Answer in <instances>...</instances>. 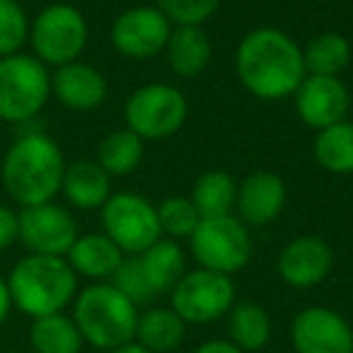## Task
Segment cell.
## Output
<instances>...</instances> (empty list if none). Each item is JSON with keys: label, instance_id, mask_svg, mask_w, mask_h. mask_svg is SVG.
<instances>
[{"label": "cell", "instance_id": "603a6c76", "mask_svg": "<svg viewBox=\"0 0 353 353\" xmlns=\"http://www.w3.org/2000/svg\"><path fill=\"white\" fill-rule=\"evenodd\" d=\"M30 343L34 353H80L85 341L73 317L56 312L32 319Z\"/></svg>", "mask_w": 353, "mask_h": 353}, {"label": "cell", "instance_id": "7a4b0ae2", "mask_svg": "<svg viewBox=\"0 0 353 353\" xmlns=\"http://www.w3.org/2000/svg\"><path fill=\"white\" fill-rule=\"evenodd\" d=\"M59 143L39 131L22 133L0 160V182L20 208L56 201L65 174Z\"/></svg>", "mask_w": 353, "mask_h": 353}, {"label": "cell", "instance_id": "d6a6232c", "mask_svg": "<svg viewBox=\"0 0 353 353\" xmlns=\"http://www.w3.org/2000/svg\"><path fill=\"white\" fill-rule=\"evenodd\" d=\"M20 240V225H17V211L6 203H0V252L10 250Z\"/></svg>", "mask_w": 353, "mask_h": 353}, {"label": "cell", "instance_id": "9a60e30c", "mask_svg": "<svg viewBox=\"0 0 353 353\" xmlns=\"http://www.w3.org/2000/svg\"><path fill=\"white\" fill-rule=\"evenodd\" d=\"M334 266V252L327 240L317 235H303L290 240L276 259V269L285 285L307 290L319 285Z\"/></svg>", "mask_w": 353, "mask_h": 353}, {"label": "cell", "instance_id": "3957f363", "mask_svg": "<svg viewBox=\"0 0 353 353\" xmlns=\"http://www.w3.org/2000/svg\"><path fill=\"white\" fill-rule=\"evenodd\" d=\"M6 281L12 307L32 319L63 312L78 295V276L65 256L27 254Z\"/></svg>", "mask_w": 353, "mask_h": 353}, {"label": "cell", "instance_id": "1f68e13d", "mask_svg": "<svg viewBox=\"0 0 353 353\" xmlns=\"http://www.w3.org/2000/svg\"><path fill=\"white\" fill-rule=\"evenodd\" d=\"M223 0H157V8L165 12L172 25L201 27L221 10Z\"/></svg>", "mask_w": 353, "mask_h": 353}, {"label": "cell", "instance_id": "277c9868", "mask_svg": "<svg viewBox=\"0 0 353 353\" xmlns=\"http://www.w3.org/2000/svg\"><path fill=\"white\" fill-rule=\"evenodd\" d=\"M138 307L119 293L112 283H92L73 300V322L78 324L83 341L102 351H114L136 339Z\"/></svg>", "mask_w": 353, "mask_h": 353}, {"label": "cell", "instance_id": "ac0fdd59", "mask_svg": "<svg viewBox=\"0 0 353 353\" xmlns=\"http://www.w3.org/2000/svg\"><path fill=\"white\" fill-rule=\"evenodd\" d=\"M123 256L126 254L104 232H85L73 242L65 261L75 271V276H85L94 283H102L117 274Z\"/></svg>", "mask_w": 353, "mask_h": 353}, {"label": "cell", "instance_id": "e575fe53", "mask_svg": "<svg viewBox=\"0 0 353 353\" xmlns=\"http://www.w3.org/2000/svg\"><path fill=\"white\" fill-rule=\"evenodd\" d=\"M10 310H12V298H10V290H8V281L0 276V327L10 317Z\"/></svg>", "mask_w": 353, "mask_h": 353}, {"label": "cell", "instance_id": "836d02e7", "mask_svg": "<svg viewBox=\"0 0 353 353\" xmlns=\"http://www.w3.org/2000/svg\"><path fill=\"white\" fill-rule=\"evenodd\" d=\"M194 353H245V351L237 348L232 341H225V339H211V341H203Z\"/></svg>", "mask_w": 353, "mask_h": 353}, {"label": "cell", "instance_id": "ffe728a7", "mask_svg": "<svg viewBox=\"0 0 353 353\" xmlns=\"http://www.w3.org/2000/svg\"><path fill=\"white\" fill-rule=\"evenodd\" d=\"M165 56L170 68L182 78H196L208 68L213 56V46L203 27L174 25L167 39Z\"/></svg>", "mask_w": 353, "mask_h": 353}, {"label": "cell", "instance_id": "5b68a950", "mask_svg": "<svg viewBox=\"0 0 353 353\" xmlns=\"http://www.w3.org/2000/svg\"><path fill=\"white\" fill-rule=\"evenodd\" d=\"M51 99V70L37 56L20 54L0 59V121L27 123Z\"/></svg>", "mask_w": 353, "mask_h": 353}, {"label": "cell", "instance_id": "4fadbf2b", "mask_svg": "<svg viewBox=\"0 0 353 353\" xmlns=\"http://www.w3.org/2000/svg\"><path fill=\"white\" fill-rule=\"evenodd\" d=\"M295 353H353V327L332 307H305L290 322Z\"/></svg>", "mask_w": 353, "mask_h": 353}, {"label": "cell", "instance_id": "44dd1931", "mask_svg": "<svg viewBox=\"0 0 353 353\" xmlns=\"http://www.w3.org/2000/svg\"><path fill=\"white\" fill-rule=\"evenodd\" d=\"M138 259L155 295L172 293V288L187 274V256L176 240L170 237H160L157 242H152L143 254H138Z\"/></svg>", "mask_w": 353, "mask_h": 353}, {"label": "cell", "instance_id": "5bb4252c", "mask_svg": "<svg viewBox=\"0 0 353 353\" xmlns=\"http://www.w3.org/2000/svg\"><path fill=\"white\" fill-rule=\"evenodd\" d=\"M293 97L298 117L314 131L343 121L351 109L348 88L341 78H332V75H305Z\"/></svg>", "mask_w": 353, "mask_h": 353}, {"label": "cell", "instance_id": "d590c367", "mask_svg": "<svg viewBox=\"0 0 353 353\" xmlns=\"http://www.w3.org/2000/svg\"><path fill=\"white\" fill-rule=\"evenodd\" d=\"M112 353H150L145 346H141L138 341H128V343H123V346H119V348H114Z\"/></svg>", "mask_w": 353, "mask_h": 353}, {"label": "cell", "instance_id": "f1b7e54d", "mask_svg": "<svg viewBox=\"0 0 353 353\" xmlns=\"http://www.w3.org/2000/svg\"><path fill=\"white\" fill-rule=\"evenodd\" d=\"M30 15L20 0H0V59L15 56L30 41Z\"/></svg>", "mask_w": 353, "mask_h": 353}, {"label": "cell", "instance_id": "d6986e66", "mask_svg": "<svg viewBox=\"0 0 353 353\" xmlns=\"http://www.w3.org/2000/svg\"><path fill=\"white\" fill-rule=\"evenodd\" d=\"M61 194L78 211H99L112 196V176L97 160H78L65 167Z\"/></svg>", "mask_w": 353, "mask_h": 353}, {"label": "cell", "instance_id": "7402d4cb", "mask_svg": "<svg viewBox=\"0 0 353 353\" xmlns=\"http://www.w3.org/2000/svg\"><path fill=\"white\" fill-rule=\"evenodd\" d=\"M187 324L172 307H150L138 314L136 341L150 353H170L182 346Z\"/></svg>", "mask_w": 353, "mask_h": 353}, {"label": "cell", "instance_id": "ba28073f", "mask_svg": "<svg viewBox=\"0 0 353 353\" xmlns=\"http://www.w3.org/2000/svg\"><path fill=\"white\" fill-rule=\"evenodd\" d=\"M194 259L201 269L232 276L252 259V237L237 216L201 218L194 235L189 237Z\"/></svg>", "mask_w": 353, "mask_h": 353}, {"label": "cell", "instance_id": "52a82bcc", "mask_svg": "<svg viewBox=\"0 0 353 353\" xmlns=\"http://www.w3.org/2000/svg\"><path fill=\"white\" fill-rule=\"evenodd\" d=\"M126 128L141 141H162L174 136L189 117V104L174 85L150 83L133 90L126 99Z\"/></svg>", "mask_w": 353, "mask_h": 353}, {"label": "cell", "instance_id": "d4e9b609", "mask_svg": "<svg viewBox=\"0 0 353 353\" xmlns=\"http://www.w3.org/2000/svg\"><path fill=\"white\" fill-rule=\"evenodd\" d=\"M228 334L230 341L245 353H254L269 343L271 317L259 303H235L228 312Z\"/></svg>", "mask_w": 353, "mask_h": 353}, {"label": "cell", "instance_id": "4dcf8cb0", "mask_svg": "<svg viewBox=\"0 0 353 353\" xmlns=\"http://www.w3.org/2000/svg\"><path fill=\"white\" fill-rule=\"evenodd\" d=\"M109 283H112L119 293L126 295L136 307L152 303V300L157 298L155 290H152L150 283H148V276H145V271H143L138 256H123L121 266H119L117 274L109 279Z\"/></svg>", "mask_w": 353, "mask_h": 353}, {"label": "cell", "instance_id": "e0dca14e", "mask_svg": "<svg viewBox=\"0 0 353 353\" xmlns=\"http://www.w3.org/2000/svg\"><path fill=\"white\" fill-rule=\"evenodd\" d=\"M107 80L94 65L73 61L51 73V97L73 112H92L107 99Z\"/></svg>", "mask_w": 353, "mask_h": 353}, {"label": "cell", "instance_id": "7c38bea8", "mask_svg": "<svg viewBox=\"0 0 353 353\" xmlns=\"http://www.w3.org/2000/svg\"><path fill=\"white\" fill-rule=\"evenodd\" d=\"M172 22L157 6L128 8L112 25V46L121 56L133 61L155 59L165 51L172 34Z\"/></svg>", "mask_w": 353, "mask_h": 353}, {"label": "cell", "instance_id": "6da1fadb", "mask_svg": "<svg viewBox=\"0 0 353 353\" xmlns=\"http://www.w3.org/2000/svg\"><path fill=\"white\" fill-rule=\"evenodd\" d=\"M235 70L250 94L279 102L295 94L305 80L303 46L276 27H256L237 44Z\"/></svg>", "mask_w": 353, "mask_h": 353}, {"label": "cell", "instance_id": "cb8c5ba5", "mask_svg": "<svg viewBox=\"0 0 353 353\" xmlns=\"http://www.w3.org/2000/svg\"><path fill=\"white\" fill-rule=\"evenodd\" d=\"M189 199L201 218L230 216L237 203V182L225 170H208L194 182Z\"/></svg>", "mask_w": 353, "mask_h": 353}, {"label": "cell", "instance_id": "484cf974", "mask_svg": "<svg viewBox=\"0 0 353 353\" xmlns=\"http://www.w3.org/2000/svg\"><path fill=\"white\" fill-rule=\"evenodd\" d=\"M314 160L319 167L339 176L353 174V121H343L317 131L314 136Z\"/></svg>", "mask_w": 353, "mask_h": 353}, {"label": "cell", "instance_id": "8992f818", "mask_svg": "<svg viewBox=\"0 0 353 353\" xmlns=\"http://www.w3.org/2000/svg\"><path fill=\"white\" fill-rule=\"evenodd\" d=\"M90 39V27L85 15L68 3H51L37 12L30 25L32 56L46 68H61L65 63L80 61Z\"/></svg>", "mask_w": 353, "mask_h": 353}, {"label": "cell", "instance_id": "f546056e", "mask_svg": "<svg viewBox=\"0 0 353 353\" xmlns=\"http://www.w3.org/2000/svg\"><path fill=\"white\" fill-rule=\"evenodd\" d=\"M157 221H160L162 235L170 240H189L201 223L196 206L187 196H170L157 206Z\"/></svg>", "mask_w": 353, "mask_h": 353}, {"label": "cell", "instance_id": "8fae6325", "mask_svg": "<svg viewBox=\"0 0 353 353\" xmlns=\"http://www.w3.org/2000/svg\"><path fill=\"white\" fill-rule=\"evenodd\" d=\"M17 225H20V242L30 254L65 256L80 235L75 216L56 201L20 208Z\"/></svg>", "mask_w": 353, "mask_h": 353}, {"label": "cell", "instance_id": "9c48e42d", "mask_svg": "<svg viewBox=\"0 0 353 353\" xmlns=\"http://www.w3.org/2000/svg\"><path fill=\"white\" fill-rule=\"evenodd\" d=\"M102 232L128 256H138L162 237L157 206L136 192L112 194L99 208Z\"/></svg>", "mask_w": 353, "mask_h": 353}, {"label": "cell", "instance_id": "2e32d148", "mask_svg": "<svg viewBox=\"0 0 353 353\" xmlns=\"http://www.w3.org/2000/svg\"><path fill=\"white\" fill-rule=\"evenodd\" d=\"M288 189L279 174L269 170L252 172L237 184V218L245 225H269L281 216Z\"/></svg>", "mask_w": 353, "mask_h": 353}, {"label": "cell", "instance_id": "30bf717a", "mask_svg": "<svg viewBox=\"0 0 353 353\" xmlns=\"http://www.w3.org/2000/svg\"><path fill=\"white\" fill-rule=\"evenodd\" d=\"M170 307L184 324H211L225 317L235 305V283L230 276L208 269H194L172 288Z\"/></svg>", "mask_w": 353, "mask_h": 353}, {"label": "cell", "instance_id": "83f0119b", "mask_svg": "<svg viewBox=\"0 0 353 353\" xmlns=\"http://www.w3.org/2000/svg\"><path fill=\"white\" fill-rule=\"evenodd\" d=\"M143 152H145V141H141L128 128H121L102 138L97 148V165L109 176H126L143 162Z\"/></svg>", "mask_w": 353, "mask_h": 353}, {"label": "cell", "instance_id": "4316f807", "mask_svg": "<svg viewBox=\"0 0 353 353\" xmlns=\"http://www.w3.org/2000/svg\"><path fill=\"white\" fill-rule=\"evenodd\" d=\"M305 73L339 78L351 63V41L339 32H322L303 49Z\"/></svg>", "mask_w": 353, "mask_h": 353}]
</instances>
